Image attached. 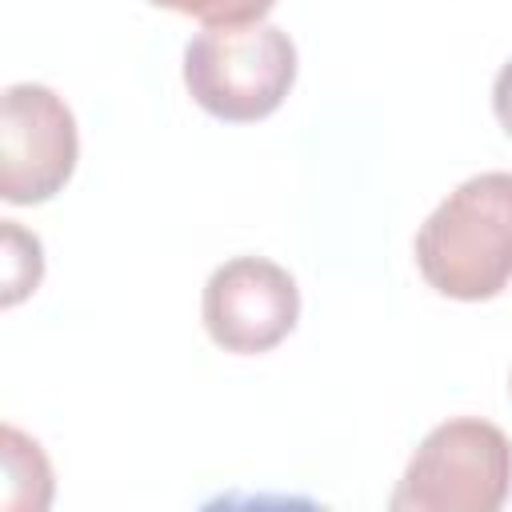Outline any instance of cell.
<instances>
[{
	"mask_svg": "<svg viewBox=\"0 0 512 512\" xmlns=\"http://www.w3.org/2000/svg\"><path fill=\"white\" fill-rule=\"evenodd\" d=\"M416 268L448 300H492L512 280V172L468 176L416 232Z\"/></svg>",
	"mask_w": 512,
	"mask_h": 512,
	"instance_id": "obj_1",
	"label": "cell"
},
{
	"mask_svg": "<svg viewBox=\"0 0 512 512\" xmlns=\"http://www.w3.org/2000/svg\"><path fill=\"white\" fill-rule=\"evenodd\" d=\"M492 108H496V120H500V128L512 136V60L496 72V80H492Z\"/></svg>",
	"mask_w": 512,
	"mask_h": 512,
	"instance_id": "obj_9",
	"label": "cell"
},
{
	"mask_svg": "<svg viewBox=\"0 0 512 512\" xmlns=\"http://www.w3.org/2000/svg\"><path fill=\"white\" fill-rule=\"evenodd\" d=\"M512 492V440L480 420L436 424L412 452L388 508L392 512H496Z\"/></svg>",
	"mask_w": 512,
	"mask_h": 512,
	"instance_id": "obj_2",
	"label": "cell"
},
{
	"mask_svg": "<svg viewBox=\"0 0 512 512\" xmlns=\"http://www.w3.org/2000/svg\"><path fill=\"white\" fill-rule=\"evenodd\" d=\"M208 336L236 356H256L276 348L300 320V288L288 268L264 256L224 260L200 300Z\"/></svg>",
	"mask_w": 512,
	"mask_h": 512,
	"instance_id": "obj_5",
	"label": "cell"
},
{
	"mask_svg": "<svg viewBox=\"0 0 512 512\" xmlns=\"http://www.w3.org/2000/svg\"><path fill=\"white\" fill-rule=\"evenodd\" d=\"M184 84L216 120H264L296 84V44L276 24L208 28L184 48Z\"/></svg>",
	"mask_w": 512,
	"mask_h": 512,
	"instance_id": "obj_3",
	"label": "cell"
},
{
	"mask_svg": "<svg viewBox=\"0 0 512 512\" xmlns=\"http://www.w3.org/2000/svg\"><path fill=\"white\" fill-rule=\"evenodd\" d=\"M0 236H4V296L0 300H4V308H12L28 292H36V284L44 276V248L16 220H0Z\"/></svg>",
	"mask_w": 512,
	"mask_h": 512,
	"instance_id": "obj_7",
	"label": "cell"
},
{
	"mask_svg": "<svg viewBox=\"0 0 512 512\" xmlns=\"http://www.w3.org/2000/svg\"><path fill=\"white\" fill-rule=\"evenodd\" d=\"M148 4L172 8L208 28H240V24H260L276 0H148Z\"/></svg>",
	"mask_w": 512,
	"mask_h": 512,
	"instance_id": "obj_8",
	"label": "cell"
},
{
	"mask_svg": "<svg viewBox=\"0 0 512 512\" xmlns=\"http://www.w3.org/2000/svg\"><path fill=\"white\" fill-rule=\"evenodd\" d=\"M72 108L44 84H8L0 108V196L8 204L52 200L76 168Z\"/></svg>",
	"mask_w": 512,
	"mask_h": 512,
	"instance_id": "obj_4",
	"label": "cell"
},
{
	"mask_svg": "<svg viewBox=\"0 0 512 512\" xmlns=\"http://www.w3.org/2000/svg\"><path fill=\"white\" fill-rule=\"evenodd\" d=\"M4 480V508H44L52 500V468L20 428H4Z\"/></svg>",
	"mask_w": 512,
	"mask_h": 512,
	"instance_id": "obj_6",
	"label": "cell"
}]
</instances>
